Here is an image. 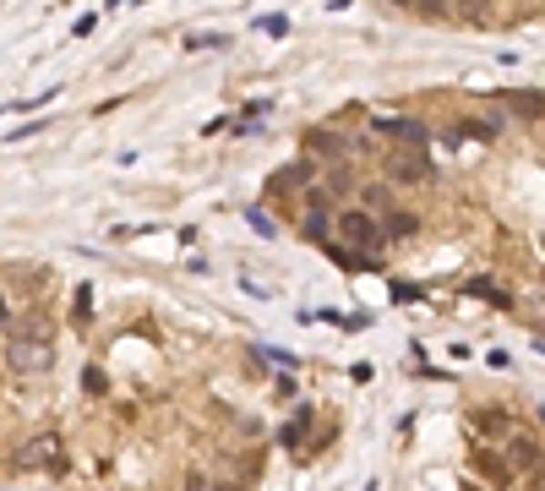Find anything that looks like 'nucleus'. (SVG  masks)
<instances>
[{
	"label": "nucleus",
	"mask_w": 545,
	"mask_h": 491,
	"mask_svg": "<svg viewBox=\"0 0 545 491\" xmlns=\"http://www.w3.org/2000/svg\"><path fill=\"white\" fill-rule=\"evenodd\" d=\"M5 366H11L16 377H44V372L55 366V344H49V322H44V317H22V322H11Z\"/></svg>",
	"instance_id": "nucleus-1"
},
{
	"label": "nucleus",
	"mask_w": 545,
	"mask_h": 491,
	"mask_svg": "<svg viewBox=\"0 0 545 491\" xmlns=\"http://www.w3.org/2000/svg\"><path fill=\"white\" fill-rule=\"evenodd\" d=\"M508 109H513V115H524L530 126H540V93H535V87H519V93H508Z\"/></svg>",
	"instance_id": "nucleus-8"
},
{
	"label": "nucleus",
	"mask_w": 545,
	"mask_h": 491,
	"mask_svg": "<svg viewBox=\"0 0 545 491\" xmlns=\"http://www.w3.org/2000/svg\"><path fill=\"white\" fill-rule=\"evenodd\" d=\"M306 153H322V159H344V153H349V142H344L338 131H311V137H306Z\"/></svg>",
	"instance_id": "nucleus-7"
},
{
	"label": "nucleus",
	"mask_w": 545,
	"mask_h": 491,
	"mask_svg": "<svg viewBox=\"0 0 545 491\" xmlns=\"http://www.w3.org/2000/svg\"><path fill=\"white\" fill-rule=\"evenodd\" d=\"M338 235H344V246H355V251H377L382 246V230H377V219L366 213V208H344L338 213Z\"/></svg>",
	"instance_id": "nucleus-3"
},
{
	"label": "nucleus",
	"mask_w": 545,
	"mask_h": 491,
	"mask_svg": "<svg viewBox=\"0 0 545 491\" xmlns=\"http://www.w3.org/2000/svg\"><path fill=\"white\" fill-rule=\"evenodd\" d=\"M0 322H5V306H0Z\"/></svg>",
	"instance_id": "nucleus-20"
},
{
	"label": "nucleus",
	"mask_w": 545,
	"mask_h": 491,
	"mask_svg": "<svg viewBox=\"0 0 545 491\" xmlns=\"http://www.w3.org/2000/svg\"><path fill=\"white\" fill-rule=\"evenodd\" d=\"M300 230H306L311 240H328V219H322V213H306V219H300Z\"/></svg>",
	"instance_id": "nucleus-13"
},
{
	"label": "nucleus",
	"mask_w": 545,
	"mask_h": 491,
	"mask_svg": "<svg viewBox=\"0 0 545 491\" xmlns=\"http://www.w3.org/2000/svg\"><path fill=\"white\" fill-rule=\"evenodd\" d=\"M382 169H388V180H393V186H420V180H431L426 153H409V148H393Z\"/></svg>",
	"instance_id": "nucleus-4"
},
{
	"label": "nucleus",
	"mask_w": 545,
	"mask_h": 491,
	"mask_svg": "<svg viewBox=\"0 0 545 491\" xmlns=\"http://www.w3.org/2000/svg\"><path fill=\"white\" fill-rule=\"evenodd\" d=\"M366 202H371L377 213H382V208H393V202H388V186H366Z\"/></svg>",
	"instance_id": "nucleus-17"
},
{
	"label": "nucleus",
	"mask_w": 545,
	"mask_h": 491,
	"mask_svg": "<svg viewBox=\"0 0 545 491\" xmlns=\"http://www.w3.org/2000/svg\"><path fill=\"white\" fill-rule=\"evenodd\" d=\"M311 180H317V164L306 159V164H289V169L273 180V191H295V186H311Z\"/></svg>",
	"instance_id": "nucleus-10"
},
{
	"label": "nucleus",
	"mask_w": 545,
	"mask_h": 491,
	"mask_svg": "<svg viewBox=\"0 0 545 491\" xmlns=\"http://www.w3.org/2000/svg\"><path fill=\"white\" fill-rule=\"evenodd\" d=\"M513 459H519V465H535V459H540L535 437H519V443H513Z\"/></svg>",
	"instance_id": "nucleus-14"
},
{
	"label": "nucleus",
	"mask_w": 545,
	"mask_h": 491,
	"mask_svg": "<svg viewBox=\"0 0 545 491\" xmlns=\"http://www.w3.org/2000/svg\"><path fill=\"white\" fill-rule=\"evenodd\" d=\"M306 426H311V415H295V421H289V432H284V443H289V448H300V437H306Z\"/></svg>",
	"instance_id": "nucleus-15"
},
{
	"label": "nucleus",
	"mask_w": 545,
	"mask_h": 491,
	"mask_svg": "<svg viewBox=\"0 0 545 491\" xmlns=\"http://www.w3.org/2000/svg\"><path fill=\"white\" fill-rule=\"evenodd\" d=\"M16 465L22 470H66V448L55 432H33L22 448H16Z\"/></svg>",
	"instance_id": "nucleus-2"
},
{
	"label": "nucleus",
	"mask_w": 545,
	"mask_h": 491,
	"mask_svg": "<svg viewBox=\"0 0 545 491\" xmlns=\"http://www.w3.org/2000/svg\"><path fill=\"white\" fill-rule=\"evenodd\" d=\"M377 131H382V137H393V142H399V148H409V153H420V148L431 142L426 120H409V115H393V120H377Z\"/></svg>",
	"instance_id": "nucleus-5"
},
{
	"label": "nucleus",
	"mask_w": 545,
	"mask_h": 491,
	"mask_svg": "<svg viewBox=\"0 0 545 491\" xmlns=\"http://www.w3.org/2000/svg\"><path fill=\"white\" fill-rule=\"evenodd\" d=\"M186 491H213V476L207 470H186Z\"/></svg>",
	"instance_id": "nucleus-16"
},
{
	"label": "nucleus",
	"mask_w": 545,
	"mask_h": 491,
	"mask_svg": "<svg viewBox=\"0 0 545 491\" xmlns=\"http://www.w3.org/2000/svg\"><path fill=\"white\" fill-rule=\"evenodd\" d=\"M388 5H409V0H388Z\"/></svg>",
	"instance_id": "nucleus-19"
},
{
	"label": "nucleus",
	"mask_w": 545,
	"mask_h": 491,
	"mask_svg": "<svg viewBox=\"0 0 545 491\" xmlns=\"http://www.w3.org/2000/svg\"><path fill=\"white\" fill-rule=\"evenodd\" d=\"M459 131H464V137H480V142H491V137H502V115H469V120H459Z\"/></svg>",
	"instance_id": "nucleus-9"
},
{
	"label": "nucleus",
	"mask_w": 545,
	"mask_h": 491,
	"mask_svg": "<svg viewBox=\"0 0 545 491\" xmlns=\"http://www.w3.org/2000/svg\"><path fill=\"white\" fill-rule=\"evenodd\" d=\"M377 230H382V240L393 235V240H409L415 230H420V219L409 213V208H382V219H377Z\"/></svg>",
	"instance_id": "nucleus-6"
},
{
	"label": "nucleus",
	"mask_w": 545,
	"mask_h": 491,
	"mask_svg": "<svg viewBox=\"0 0 545 491\" xmlns=\"http://www.w3.org/2000/svg\"><path fill=\"white\" fill-rule=\"evenodd\" d=\"M82 388H87V394H109V388H104V372H98V366H93V372L82 377Z\"/></svg>",
	"instance_id": "nucleus-18"
},
{
	"label": "nucleus",
	"mask_w": 545,
	"mask_h": 491,
	"mask_svg": "<svg viewBox=\"0 0 545 491\" xmlns=\"http://www.w3.org/2000/svg\"><path fill=\"white\" fill-rule=\"evenodd\" d=\"M453 16L469 22V27H480V22H491V0H453Z\"/></svg>",
	"instance_id": "nucleus-11"
},
{
	"label": "nucleus",
	"mask_w": 545,
	"mask_h": 491,
	"mask_svg": "<svg viewBox=\"0 0 545 491\" xmlns=\"http://www.w3.org/2000/svg\"><path fill=\"white\" fill-rule=\"evenodd\" d=\"M426 22H442V16H453V0H409Z\"/></svg>",
	"instance_id": "nucleus-12"
}]
</instances>
